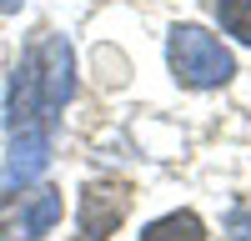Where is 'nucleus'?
<instances>
[{
	"instance_id": "obj_1",
	"label": "nucleus",
	"mask_w": 251,
	"mask_h": 241,
	"mask_svg": "<svg viewBox=\"0 0 251 241\" xmlns=\"http://www.w3.org/2000/svg\"><path fill=\"white\" fill-rule=\"evenodd\" d=\"M166 60H171L176 80L191 86V91H216V86H226L236 75L231 50L216 35H206L201 25H176L171 40H166Z\"/></svg>"
},
{
	"instance_id": "obj_2",
	"label": "nucleus",
	"mask_w": 251,
	"mask_h": 241,
	"mask_svg": "<svg viewBox=\"0 0 251 241\" xmlns=\"http://www.w3.org/2000/svg\"><path fill=\"white\" fill-rule=\"evenodd\" d=\"M30 66H35V86H40V106H46L50 116L71 100L75 91V60H71V46L60 35H40L30 40Z\"/></svg>"
},
{
	"instance_id": "obj_3",
	"label": "nucleus",
	"mask_w": 251,
	"mask_h": 241,
	"mask_svg": "<svg viewBox=\"0 0 251 241\" xmlns=\"http://www.w3.org/2000/svg\"><path fill=\"white\" fill-rule=\"evenodd\" d=\"M131 211V191L116 186V181H106V186H86V196H80V236L86 241H106L121 216Z\"/></svg>"
},
{
	"instance_id": "obj_4",
	"label": "nucleus",
	"mask_w": 251,
	"mask_h": 241,
	"mask_svg": "<svg viewBox=\"0 0 251 241\" xmlns=\"http://www.w3.org/2000/svg\"><path fill=\"white\" fill-rule=\"evenodd\" d=\"M60 221V191H35L20 201V211L0 221V241H40Z\"/></svg>"
},
{
	"instance_id": "obj_5",
	"label": "nucleus",
	"mask_w": 251,
	"mask_h": 241,
	"mask_svg": "<svg viewBox=\"0 0 251 241\" xmlns=\"http://www.w3.org/2000/svg\"><path fill=\"white\" fill-rule=\"evenodd\" d=\"M10 166H5V181L10 186H25L40 171L50 166V126H25V131H10Z\"/></svg>"
},
{
	"instance_id": "obj_6",
	"label": "nucleus",
	"mask_w": 251,
	"mask_h": 241,
	"mask_svg": "<svg viewBox=\"0 0 251 241\" xmlns=\"http://www.w3.org/2000/svg\"><path fill=\"white\" fill-rule=\"evenodd\" d=\"M141 241H206V226L191 211H171V216L151 221V226L141 231Z\"/></svg>"
},
{
	"instance_id": "obj_7",
	"label": "nucleus",
	"mask_w": 251,
	"mask_h": 241,
	"mask_svg": "<svg viewBox=\"0 0 251 241\" xmlns=\"http://www.w3.org/2000/svg\"><path fill=\"white\" fill-rule=\"evenodd\" d=\"M216 20L226 25V35H236L241 46H251V0H221Z\"/></svg>"
},
{
	"instance_id": "obj_8",
	"label": "nucleus",
	"mask_w": 251,
	"mask_h": 241,
	"mask_svg": "<svg viewBox=\"0 0 251 241\" xmlns=\"http://www.w3.org/2000/svg\"><path fill=\"white\" fill-rule=\"evenodd\" d=\"M226 236L231 241H251V201H241V206L226 216Z\"/></svg>"
},
{
	"instance_id": "obj_9",
	"label": "nucleus",
	"mask_w": 251,
	"mask_h": 241,
	"mask_svg": "<svg viewBox=\"0 0 251 241\" xmlns=\"http://www.w3.org/2000/svg\"><path fill=\"white\" fill-rule=\"evenodd\" d=\"M0 10H5V15H10V10H20V0H0Z\"/></svg>"
}]
</instances>
